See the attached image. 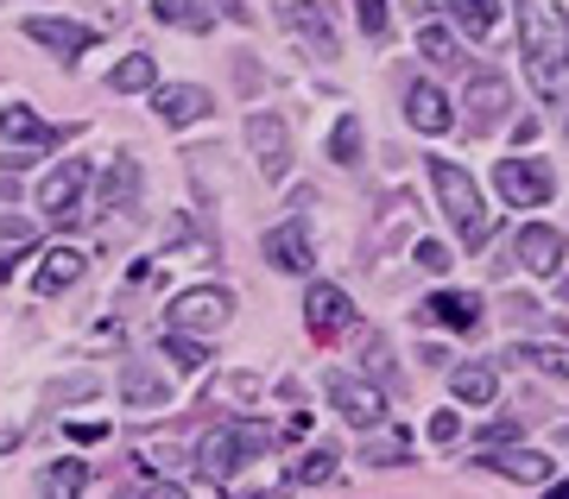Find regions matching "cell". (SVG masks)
I'll list each match as a JSON object with an SVG mask.
<instances>
[{"label": "cell", "instance_id": "1", "mask_svg": "<svg viewBox=\"0 0 569 499\" xmlns=\"http://www.w3.org/2000/svg\"><path fill=\"white\" fill-rule=\"evenodd\" d=\"M519 51L526 77L545 101L569 96V13L557 0H519Z\"/></svg>", "mask_w": 569, "mask_h": 499}, {"label": "cell", "instance_id": "2", "mask_svg": "<svg viewBox=\"0 0 569 499\" xmlns=\"http://www.w3.org/2000/svg\"><path fill=\"white\" fill-rule=\"evenodd\" d=\"M425 171H430L437 202H443V216L456 221V240H462V247H488L493 216H488V202H481V190H475V178H468L462 164H449V159H425Z\"/></svg>", "mask_w": 569, "mask_h": 499}, {"label": "cell", "instance_id": "3", "mask_svg": "<svg viewBox=\"0 0 569 499\" xmlns=\"http://www.w3.org/2000/svg\"><path fill=\"white\" fill-rule=\"evenodd\" d=\"M260 449H272V430H253V423L228 418V423H216V430L197 437V468H203L216 487H228V480L247 468V456H260Z\"/></svg>", "mask_w": 569, "mask_h": 499}, {"label": "cell", "instance_id": "4", "mask_svg": "<svg viewBox=\"0 0 569 499\" xmlns=\"http://www.w3.org/2000/svg\"><path fill=\"white\" fill-rule=\"evenodd\" d=\"M89 183H96V164L89 159L51 164V171L39 178V190H32V197H39V216L58 221V228H70V221H77V202L89 197Z\"/></svg>", "mask_w": 569, "mask_h": 499}, {"label": "cell", "instance_id": "5", "mask_svg": "<svg viewBox=\"0 0 569 499\" xmlns=\"http://www.w3.org/2000/svg\"><path fill=\"white\" fill-rule=\"evenodd\" d=\"M323 392H329V405H336V418L355 423V430L387 423V392H380L373 380H355V373H342V367H329V373H323Z\"/></svg>", "mask_w": 569, "mask_h": 499}, {"label": "cell", "instance_id": "6", "mask_svg": "<svg viewBox=\"0 0 569 499\" xmlns=\"http://www.w3.org/2000/svg\"><path fill=\"white\" fill-rule=\"evenodd\" d=\"M247 159L260 164L266 183H284V171H291V127H284V114H272V108L247 114Z\"/></svg>", "mask_w": 569, "mask_h": 499}, {"label": "cell", "instance_id": "7", "mask_svg": "<svg viewBox=\"0 0 569 499\" xmlns=\"http://www.w3.org/2000/svg\"><path fill=\"white\" fill-rule=\"evenodd\" d=\"M228 322H234V291H228V285H197V291L171 298V329H190V336H222Z\"/></svg>", "mask_w": 569, "mask_h": 499}, {"label": "cell", "instance_id": "8", "mask_svg": "<svg viewBox=\"0 0 569 499\" xmlns=\"http://www.w3.org/2000/svg\"><path fill=\"white\" fill-rule=\"evenodd\" d=\"M493 190H500V202H512V209H545L550 197H557V171L538 159H500L493 164Z\"/></svg>", "mask_w": 569, "mask_h": 499}, {"label": "cell", "instance_id": "9", "mask_svg": "<svg viewBox=\"0 0 569 499\" xmlns=\"http://www.w3.org/2000/svg\"><path fill=\"white\" fill-rule=\"evenodd\" d=\"M284 32L305 44L317 63H336V51H342V39H336V7L329 0H291L284 7Z\"/></svg>", "mask_w": 569, "mask_h": 499}, {"label": "cell", "instance_id": "10", "mask_svg": "<svg viewBox=\"0 0 569 499\" xmlns=\"http://www.w3.org/2000/svg\"><path fill=\"white\" fill-rule=\"evenodd\" d=\"M26 39H39L58 63H77L89 44L102 39V32H96V26H82V20H58V13H26Z\"/></svg>", "mask_w": 569, "mask_h": 499}, {"label": "cell", "instance_id": "11", "mask_svg": "<svg viewBox=\"0 0 569 499\" xmlns=\"http://www.w3.org/2000/svg\"><path fill=\"white\" fill-rule=\"evenodd\" d=\"M512 108V89L500 70H475L468 77V101H462V114H468V133H488V127H500Z\"/></svg>", "mask_w": 569, "mask_h": 499}, {"label": "cell", "instance_id": "12", "mask_svg": "<svg viewBox=\"0 0 569 499\" xmlns=\"http://www.w3.org/2000/svg\"><path fill=\"white\" fill-rule=\"evenodd\" d=\"M519 266H526L531 279H557L563 272V260H569V240H563V228H550V221H531V228H519Z\"/></svg>", "mask_w": 569, "mask_h": 499}, {"label": "cell", "instance_id": "13", "mask_svg": "<svg viewBox=\"0 0 569 499\" xmlns=\"http://www.w3.org/2000/svg\"><path fill=\"white\" fill-rule=\"evenodd\" d=\"M305 322H310V336H323V341H336L342 329H355V298H348L342 285H329V279H317L305 291Z\"/></svg>", "mask_w": 569, "mask_h": 499}, {"label": "cell", "instance_id": "14", "mask_svg": "<svg viewBox=\"0 0 569 499\" xmlns=\"http://www.w3.org/2000/svg\"><path fill=\"white\" fill-rule=\"evenodd\" d=\"M152 114L164 127H190V120L216 114V96H209L203 82H164V89H152Z\"/></svg>", "mask_w": 569, "mask_h": 499}, {"label": "cell", "instance_id": "15", "mask_svg": "<svg viewBox=\"0 0 569 499\" xmlns=\"http://www.w3.org/2000/svg\"><path fill=\"white\" fill-rule=\"evenodd\" d=\"M96 197H89V216H127L133 202H140V159H114L108 164L102 183H89Z\"/></svg>", "mask_w": 569, "mask_h": 499}, {"label": "cell", "instance_id": "16", "mask_svg": "<svg viewBox=\"0 0 569 499\" xmlns=\"http://www.w3.org/2000/svg\"><path fill=\"white\" fill-rule=\"evenodd\" d=\"M475 468H493V475L519 480V487H545V480H550V456H538V449H512V442L481 449V456H475Z\"/></svg>", "mask_w": 569, "mask_h": 499}, {"label": "cell", "instance_id": "17", "mask_svg": "<svg viewBox=\"0 0 569 499\" xmlns=\"http://www.w3.org/2000/svg\"><path fill=\"white\" fill-rule=\"evenodd\" d=\"M82 272H89V253H82V247H51V253H39L32 291H39V298H58V291H70Z\"/></svg>", "mask_w": 569, "mask_h": 499}, {"label": "cell", "instance_id": "18", "mask_svg": "<svg viewBox=\"0 0 569 499\" xmlns=\"http://www.w3.org/2000/svg\"><path fill=\"white\" fill-rule=\"evenodd\" d=\"M418 317L437 322V329H456V336H475L481 329V298L475 291H437V298H425Z\"/></svg>", "mask_w": 569, "mask_h": 499}, {"label": "cell", "instance_id": "19", "mask_svg": "<svg viewBox=\"0 0 569 499\" xmlns=\"http://www.w3.org/2000/svg\"><path fill=\"white\" fill-rule=\"evenodd\" d=\"M0 133H7V140L13 146H58L63 140V127H51V120H39L32 114V108H26V101H7V108H0Z\"/></svg>", "mask_w": 569, "mask_h": 499}, {"label": "cell", "instance_id": "20", "mask_svg": "<svg viewBox=\"0 0 569 499\" xmlns=\"http://www.w3.org/2000/svg\"><path fill=\"white\" fill-rule=\"evenodd\" d=\"M406 120L418 127V133H449V96L437 89V82H411L406 89Z\"/></svg>", "mask_w": 569, "mask_h": 499}, {"label": "cell", "instance_id": "21", "mask_svg": "<svg viewBox=\"0 0 569 499\" xmlns=\"http://www.w3.org/2000/svg\"><path fill=\"white\" fill-rule=\"evenodd\" d=\"M266 266H279V272H310V266H317L310 234L298 228V221H284V228H272V234H266Z\"/></svg>", "mask_w": 569, "mask_h": 499}, {"label": "cell", "instance_id": "22", "mask_svg": "<svg viewBox=\"0 0 569 499\" xmlns=\"http://www.w3.org/2000/svg\"><path fill=\"white\" fill-rule=\"evenodd\" d=\"M449 392L462 405H488L500 392V373H493L488 360H462V367H449Z\"/></svg>", "mask_w": 569, "mask_h": 499}, {"label": "cell", "instance_id": "23", "mask_svg": "<svg viewBox=\"0 0 569 499\" xmlns=\"http://www.w3.org/2000/svg\"><path fill=\"white\" fill-rule=\"evenodd\" d=\"M108 89H121V96H146V89H159V58H152V51H127V58L108 70Z\"/></svg>", "mask_w": 569, "mask_h": 499}, {"label": "cell", "instance_id": "24", "mask_svg": "<svg viewBox=\"0 0 569 499\" xmlns=\"http://www.w3.org/2000/svg\"><path fill=\"white\" fill-rule=\"evenodd\" d=\"M89 480H96V475H89L77 456H63V461H51V468H39L32 487H39V493H63V499H70V493H89Z\"/></svg>", "mask_w": 569, "mask_h": 499}, {"label": "cell", "instance_id": "25", "mask_svg": "<svg viewBox=\"0 0 569 499\" xmlns=\"http://www.w3.org/2000/svg\"><path fill=\"white\" fill-rule=\"evenodd\" d=\"M456 26H462L468 39H493V26H500V0H443Z\"/></svg>", "mask_w": 569, "mask_h": 499}, {"label": "cell", "instance_id": "26", "mask_svg": "<svg viewBox=\"0 0 569 499\" xmlns=\"http://www.w3.org/2000/svg\"><path fill=\"white\" fill-rule=\"evenodd\" d=\"M512 360H526V367H538V373L569 380V341H519V348H512Z\"/></svg>", "mask_w": 569, "mask_h": 499}, {"label": "cell", "instance_id": "27", "mask_svg": "<svg viewBox=\"0 0 569 499\" xmlns=\"http://www.w3.org/2000/svg\"><path fill=\"white\" fill-rule=\"evenodd\" d=\"M152 20L178 26V32H209V7L203 0H152Z\"/></svg>", "mask_w": 569, "mask_h": 499}, {"label": "cell", "instance_id": "28", "mask_svg": "<svg viewBox=\"0 0 569 499\" xmlns=\"http://www.w3.org/2000/svg\"><path fill=\"white\" fill-rule=\"evenodd\" d=\"M336 475H342V456H336V449H310V456L291 468V487H336Z\"/></svg>", "mask_w": 569, "mask_h": 499}, {"label": "cell", "instance_id": "29", "mask_svg": "<svg viewBox=\"0 0 569 499\" xmlns=\"http://www.w3.org/2000/svg\"><path fill=\"white\" fill-rule=\"evenodd\" d=\"M121 399H127V405H164L171 392H164L159 373H146V367H127V373H121Z\"/></svg>", "mask_w": 569, "mask_h": 499}, {"label": "cell", "instance_id": "30", "mask_svg": "<svg viewBox=\"0 0 569 499\" xmlns=\"http://www.w3.org/2000/svg\"><path fill=\"white\" fill-rule=\"evenodd\" d=\"M361 120H355V114H342V120H336V133H329V159H336V164H361Z\"/></svg>", "mask_w": 569, "mask_h": 499}, {"label": "cell", "instance_id": "31", "mask_svg": "<svg viewBox=\"0 0 569 499\" xmlns=\"http://www.w3.org/2000/svg\"><path fill=\"white\" fill-rule=\"evenodd\" d=\"M418 51H425V58L430 63H449V70H462V44H456V39H449V32H443V26H425V32H418Z\"/></svg>", "mask_w": 569, "mask_h": 499}, {"label": "cell", "instance_id": "32", "mask_svg": "<svg viewBox=\"0 0 569 499\" xmlns=\"http://www.w3.org/2000/svg\"><path fill=\"white\" fill-rule=\"evenodd\" d=\"M164 355H171V360H183V367L197 373V367H209V336H190V329H171V336H164Z\"/></svg>", "mask_w": 569, "mask_h": 499}, {"label": "cell", "instance_id": "33", "mask_svg": "<svg viewBox=\"0 0 569 499\" xmlns=\"http://www.w3.org/2000/svg\"><path fill=\"white\" fill-rule=\"evenodd\" d=\"M133 461H140V468H183V442L178 437H152V442L133 449Z\"/></svg>", "mask_w": 569, "mask_h": 499}, {"label": "cell", "instance_id": "34", "mask_svg": "<svg viewBox=\"0 0 569 499\" xmlns=\"http://www.w3.org/2000/svg\"><path fill=\"white\" fill-rule=\"evenodd\" d=\"M355 20H361L367 39H387V32H392V7H387V0H355Z\"/></svg>", "mask_w": 569, "mask_h": 499}, {"label": "cell", "instance_id": "35", "mask_svg": "<svg viewBox=\"0 0 569 499\" xmlns=\"http://www.w3.org/2000/svg\"><path fill=\"white\" fill-rule=\"evenodd\" d=\"M367 373H373L380 386H392V373H399V367H392V348H387V341H367Z\"/></svg>", "mask_w": 569, "mask_h": 499}, {"label": "cell", "instance_id": "36", "mask_svg": "<svg viewBox=\"0 0 569 499\" xmlns=\"http://www.w3.org/2000/svg\"><path fill=\"white\" fill-rule=\"evenodd\" d=\"M411 260L425 266V272H449V247H443V240H418V253H411Z\"/></svg>", "mask_w": 569, "mask_h": 499}, {"label": "cell", "instance_id": "37", "mask_svg": "<svg viewBox=\"0 0 569 499\" xmlns=\"http://www.w3.org/2000/svg\"><path fill=\"white\" fill-rule=\"evenodd\" d=\"M456 437H462V418H456V411H437V418H430V442H437V449H449Z\"/></svg>", "mask_w": 569, "mask_h": 499}, {"label": "cell", "instance_id": "38", "mask_svg": "<svg viewBox=\"0 0 569 499\" xmlns=\"http://www.w3.org/2000/svg\"><path fill=\"white\" fill-rule=\"evenodd\" d=\"M63 437H70V442H102L108 423L102 418H70V423H63Z\"/></svg>", "mask_w": 569, "mask_h": 499}, {"label": "cell", "instance_id": "39", "mask_svg": "<svg viewBox=\"0 0 569 499\" xmlns=\"http://www.w3.org/2000/svg\"><path fill=\"white\" fill-rule=\"evenodd\" d=\"M519 430H526L519 418H493L488 430H481V449H493V442H519Z\"/></svg>", "mask_w": 569, "mask_h": 499}, {"label": "cell", "instance_id": "40", "mask_svg": "<svg viewBox=\"0 0 569 499\" xmlns=\"http://www.w3.org/2000/svg\"><path fill=\"white\" fill-rule=\"evenodd\" d=\"M253 392H260V380H253V373H228V380L216 386V399H253Z\"/></svg>", "mask_w": 569, "mask_h": 499}, {"label": "cell", "instance_id": "41", "mask_svg": "<svg viewBox=\"0 0 569 499\" xmlns=\"http://www.w3.org/2000/svg\"><path fill=\"white\" fill-rule=\"evenodd\" d=\"M234 82H241V89H266V70L253 58H241V63H234Z\"/></svg>", "mask_w": 569, "mask_h": 499}, {"label": "cell", "instance_id": "42", "mask_svg": "<svg viewBox=\"0 0 569 499\" xmlns=\"http://www.w3.org/2000/svg\"><path fill=\"white\" fill-rule=\"evenodd\" d=\"M563 442H569V430H563Z\"/></svg>", "mask_w": 569, "mask_h": 499}]
</instances>
